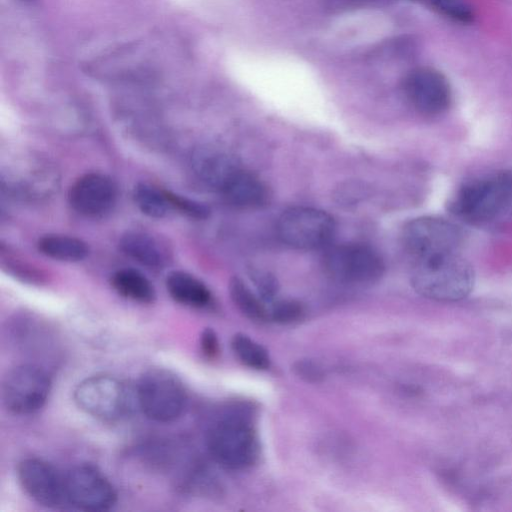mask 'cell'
<instances>
[{"label": "cell", "mask_w": 512, "mask_h": 512, "mask_svg": "<svg viewBox=\"0 0 512 512\" xmlns=\"http://www.w3.org/2000/svg\"><path fill=\"white\" fill-rule=\"evenodd\" d=\"M64 477L67 503L73 507L84 511H106L115 505V488L94 465L78 464Z\"/></svg>", "instance_id": "cell-10"}, {"label": "cell", "mask_w": 512, "mask_h": 512, "mask_svg": "<svg viewBox=\"0 0 512 512\" xmlns=\"http://www.w3.org/2000/svg\"><path fill=\"white\" fill-rule=\"evenodd\" d=\"M276 229L278 237L286 245L298 250H315L330 243L336 226L327 212L297 206L280 215Z\"/></svg>", "instance_id": "cell-6"}, {"label": "cell", "mask_w": 512, "mask_h": 512, "mask_svg": "<svg viewBox=\"0 0 512 512\" xmlns=\"http://www.w3.org/2000/svg\"><path fill=\"white\" fill-rule=\"evenodd\" d=\"M51 391V379L36 364H21L9 370L1 385L4 407L16 415H29L40 410Z\"/></svg>", "instance_id": "cell-8"}, {"label": "cell", "mask_w": 512, "mask_h": 512, "mask_svg": "<svg viewBox=\"0 0 512 512\" xmlns=\"http://www.w3.org/2000/svg\"><path fill=\"white\" fill-rule=\"evenodd\" d=\"M206 447L213 460L229 470L251 467L258 460L260 451L253 424L239 413L225 414L209 426Z\"/></svg>", "instance_id": "cell-2"}, {"label": "cell", "mask_w": 512, "mask_h": 512, "mask_svg": "<svg viewBox=\"0 0 512 512\" xmlns=\"http://www.w3.org/2000/svg\"><path fill=\"white\" fill-rule=\"evenodd\" d=\"M187 391L173 372L151 368L139 378L135 387V402L148 419L169 423L177 420L187 406Z\"/></svg>", "instance_id": "cell-4"}, {"label": "cell", "mask_w": 512, "mask_h": 512, "mask_svg": "<svg viewBox=\"0 0 512 512\" xmlns=\"http://www.w3.org/2000/svg\"><path fill=\"white\" fill-rule=\"evenodd\" d=\"M23 1H32V0H23Z\"/></svg>", "instance_id": "cell-29"}, {"label": "cell", "mask_w": 512, "mask_h": 512, "mask_svg": "<svg viewBox=\"0 0 512 512\" xmlns=\"http://www.w3.org/2000/svg\"><path fill=\"white\" fill-rule=\"evenodd\" d=\"M403 91L410 105L420 114L436 116L444 113L452 100L446 77L430 67H418L404 78Z\"/></svg>", "instance_id": "cell-11"}, {"label": "cell", "mask_w": 512, "mask_h": 512, "mask_svg": "<svg viewBox=\"0 0 512 512\" xmlns=\"http://www.w3.org/2000/svg\"><path fill=\"white\" fill-rule=\"evenodd\" d=\"M297 375L309 382H317L324 376L322 369L311 360H300L294 367Z\"/></svg>", "instance_id": "cell-27"}, {"label": "cell", "mask_w": 512, "mask_h": 512, "mask_svg": "<svg viewBox=\"0 0 512 512\" xmlns=\"http://www.w3.org/2000/svg\"><path fill=\"white\" fill-rule=\"evenodd\" d=\"M231 348L245 366L255 370H266L271 365L268 351L244 333H237L231 339Z\"/></svg>", "instance_id": "cell-22"}, {"label": "cell", "mask_w": 512, "mask_h": 512, "mask_svg": "<svg viewBox=\"0 0 512 512\" xmlns=\"http://www.w3.org/2000/svg\"><path fill=\"white\" fill-rule=\"evenodd\" d=\"M111 285L118 294L134 302L149 304L156 297L149 279L134 269L117 270L111 277Z\"/></svg>", "instance_id": "cell-18"}, {"label": "cell", "mask_w": 512, "mask_h": 512, "mask_svg": "<svg viewBox=\"0 0 512 512\" xmlns=\"http://www.w3.org/2000/svg\"><path fill=\"white\" fill-rule=\"evenodd\" d=\"M251 279L262 300L265 303L274 302L278 290L277 281L274 276L267 271L253 270L251 272Z\"/></svg>", "instance_id": "cell-26"}, {"label": "cell", "mask_w": 512, "mask_h": 512, "mask_svg": "<svg viewBox=\"0 0 512 512\" xmlns=\"http://www.w3.org/2000/svg\"><path fill=\"white\" fill-rule=\"evenodd\" d=\"M402 243L411 260L438 254L460 253L463 234L457 225L439 217L422 216L409 221Z\"/></svg>", "instance_id": "cell-7"}, {"label": "cell", "mask_w": 512, "mask_h": 512, "mask_svg": "<svg viewBox=\"0 0 512 512\" xmlns=\"http://www.w3.org/2000/svg\"><path fill=\"white\" fill-rule=\"evenodd\" d=\"M45 256L63 262H78L86 258L89 249L84 241L62 234H47L37 243Z\"/></svg>", "instance_id": "cell-19"}, {"label": "cell", "mask_w": 512, "mask_h": 512, "mask_svg": "<svg viewBox=\"0 0 512 512\" xmlns=\"http://www.w3.org/2000/svg\"><path fill=\"white\" fill-rule=\"evenodd\" d=\"M323 268L333 280L348 285H370L381 279L384 261L373 248L361 243H342L329 247Z\"/></svg>", "instance_id": "cell-5"}, {"label": "cell", "mask_w": 512, "mask_h": 512, "mask_svg": "<svg viewBox=\"0 0 512 512\" xmlns=\"http://www.w3.org/2000/svg\"><path fill=\"white\" fill-rule=\"evenodd\" d=\"M124 254L151 269H159L166 263V253L152 236L142 232H127L120 239Z\"/></svg>", "instance_id": "cell-17"}, {"label": "cell", "mask_w": 512, "mask_h": 512, "mask_svg": "<svg viewBox=\"0 0 512 512\" xmlns=\"http://www.w3.org/2000/svg\"><path fill=\"white\" fill-rule=\"evenodd\" d=\"M219 193L229 205L240 209L261 207L268 198L264 183L244 168L239 170Z\"/></svg>", "instance_id": "cell-15"}, {"label": "cell", "mask_w": 512, "mask_h": 512, "mask_svg": "<svg viewBox=\"0 0 512 512\" xmlns=\"http://www.w3.org/2000/svg\"><path fill=\"white\" fill-rule=\"evenodd\" d=\"M228 290L232 302L245 317L255 322L269 319L266 303L241 278H231Z\"/></svg>", "instance_id": "cell-20"}, {"label": "cell", "mask_w": 512, "mask_h": 512, "mask_svg": "<svg viewBox=\"0 0 512 512\" xmlns=\"http://www.w3.org/2000/svg\"><path fill=\"white\" fill-rule=\"evenodd\" d=\"M73 398L83 412L102 421L119 419L130 405L125 385L106 374L83 379L75 387Z\"/></svg>", "instance_id": "cell-9"}, {"label": "cell", "mask_w": 512, "mask_h": 512, "mask_svg": "<svg viewBox=\"0 0 512 512\" xmlns=\"http://www.w3.org/2000/svg\"><path fill=\"white\" fill-rule=\"evenodd\" d=\"M512 201V172H498L463 184L450 201V210L470 223L493 220Z\"/></svg>", "instance_id": "cell-3"}, {"label": "cell", "mask_w": 512, "mask_h": 512, "mask_svg": "<svg viewBox=\"0 0 512 512\" xmlns=\"http://www.w3.org/2000/svg\"><path fill=\"white\" fill-rule=\"evenodd\" d=\"M118 190L115 182L101 173H88L71 186L68 199L79 214L97 218L108 214L115 206Z\"/></svg>", "instance_id": "cell-13"}, {"label": "cell", "mask_w": 512, "mask_h": 512, "mask_svg": "<svg viewBox=\"0 0 512 512\" xmlns=\"http://www.w3.org/2000/svg\"><path fill=\"white\" fill-rule=\"evenodd\" d=\"M410 281L425 298L455 302L470 294L475 274L460 253L438 254L412 260Z\"/></svg>", "instance_id": "cell-1"}, {"label": "cell", "mask_w": 512, "mask_h": 512, "mask_svg": "<svg viewBox=\"0 0 512 512\" xmlns=\"http://www.w3.org/2000/svg\"><path fill=\"white\" fill-rule=\"evenodd\" d=\"M133 199L139 210L150 218H163L172 210L166 192L147 183L135 186Z\"/></svg>", "instance_id": "cell-21"}, {"label": "cell", "mask_w": 512, "mask_h": 512, "mask_svg": "<svg viewBox=\"0 0 512 512\" xmlns=\"http://www.w3.org/2000/svg\"><path fill=\"white\" fill-rule=\"evenodd\" d=\"M200 347L207 358H215L219 353V339L216 332L211 328H205L200 336Z\"/></svg>", "instance_id": "cell-28"}, {"label": "cell", "mask_w": 512, "mask_h": 512, "mask_svg": "<svg viewBox=\"0 0 512 512\" xmlns=\"http://www.w3.org/2000/svg\"><path fill=\"white\" fill-rule=\"evenodd\" d=\"M305 316L304 306L295 300H279L272 302L269 319L280 324H293Z\"/></svg>", "instance_id": "cell-24"}, {"label": "cell", "mask_w": 512, "mask_h": 512, "mask_svg": "<svg viewBox=\"0 0 512 512\" xmlns=\"http://www.w3.org/2000/svg\"><path fill=\"white\" fill-rule=\"evenodd\" d=\"M166 288L173 300L185 306L203 308L212 300L208 287L184 271L171 272L166 278Z\"/></svg>", "instance_id": "cell-16"}, {"label": "cell", "mask_w": 512, "mask_h": 512, "mask_svg": "<svg viewBox=\"0 0 512 512\" xmlns=\"http://www.w3.org/2000/svg\"><path fill=\"white\" fill-rule=\"evenodd\" d=\"M193 169L206 186L220 192L242 167L227 152L214 147H203L193 156Z\"/></svg>", "instance_id": "cell-14"}, {"label": "cell", "mask_w": 512, "mask_h": 512, "mask_svg": "<svg viewBox=\"0 0 512 512\" xmlns=\"http://www.w3.org/2000/svg\"><path fill=\"white\" fill-rule=\"evenodd\" d=\"M17 478L24 492L39 505L58 508L67 503L65 477L47 461L23 459L17 466Z\"/></svg>", "instance_id": "cell-12"}, {"label": "cell", "mask_w": 512, "mask_h": 512, "mask_svg": "<svg viewBox=\"0 0 512 512\" xmlns=\"http://www.w3.org/2000/svg\"><path fill=\"white\" fill-rule=\"evenodd\" d=\"M429 4L445 17L462 23L474 20V11L467 0H427Z\"/></svg>", "instance_id": "cell-23"}, {"label": "cell", "mask_w": 512, "mask_h": 512, "mask_svg": "<svg viewBox=\"0 0 512 512\" xmlns=\"http://www.w3.org/2000/svg\"><path fill=\"white\" fill-rule=\"evenodd\" d=\"M165 192L172 209L197 220L206 219L209 216L210 210L205 204L170 191Z\"/></svg>", "instance_id": "cell-25"}]
</instances>
